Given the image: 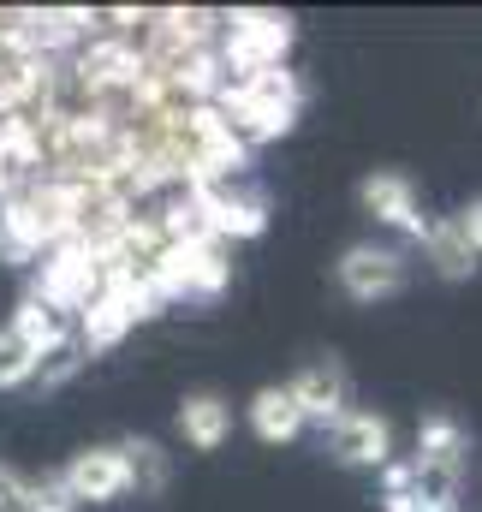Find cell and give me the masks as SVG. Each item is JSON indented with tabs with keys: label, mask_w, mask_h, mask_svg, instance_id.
<instances>
[{
	"label": "cell",
	"mask_w": 482,
	"mask_h": 512,
	"mask_svg": "<svg viewBox=\"0 0 482 512\" xmlns=\"http://www.w3.org/2000/svg\"><path fill=\"white\" fill-rule=\"evenodd\" d=\"M215 108H221V120L233 126L244 149H256V143H274V137H286L298 126L304 84L286 66H268V72H250V78H227Z\"/></svg>",
	"instance_id": "1"
},
{
	"label": "cell",
	"mask_w": 482,
	"mask_h": 512,
	"mask_svg": "<svg viewBox=\"0 0 482 512\" xmlns=\"http://www.w3.org/2000/svg\"><path fill=\"white\" fill-rule=\"evenodd\" d=\"M286 48H292V18H280V12H233V18H221V36H215L227 78H250V72L280 66Z\"/></svg>",
	"instance_id": "2"
},
{
	"label": "cell",
	"mask_w": 482,
	"mask_h": 512,
	"mask_svg": "<svg viewBox=\"0 0 482 512\" xmlns=\"http://www.w3.org/2000/svg\"><path fill=\"white\" fill-rule=\"evenodd\" d=\"M185 197L209 215L215 239H256L268 227V197L244 185V173H203L185 185Z\"/></svg>",
	"instance_id": "3"
},
{
	"label": "cell",
	"mask_w": 482,
	"mask_h": 512,
	"mask_svg": "<svg viewBox=\"0 0 482 512\" xmlns=\"http://www.w3.org/2000/svg\"><path fill=\"white\" fill-rule=\"evenodd\" d=\"M161 298H221L233 280V262L221 256V245H161V256L149 262Z\"/></svg>",
	"instance_id": "4"
},
{
	"label": "cell",
	"mask_w": 482,
	"mask_h": 512,
	"mask_svg": "<svg viewBox=\"0 0 482 512\" xmlns=\"http://www.w3.org/2000/svg\"><path fill=\"white\" fill-rule=\"evenodd\" d=\"M42 304H54L60 316L66 310H84L96 292H102V262L90 251H78V245H54V251L42 256V280L30 286Z\"/></svg>",
	"instance_id": "5"
},
{
	"label": "cell",
	"mask_w": 482,
	"mask_h": 512,
	"mask_svg": "<svg viewBox=\"0 0 482 512\" xmlns=\"http://www.w3.org/2000/svg\"><path fill=\"white\" fill-rule=\"evenodd\" d=\"M405 280H411L405 256L387 251V245H352V251L340 256V286H346V298H358V304L399 298V292H405Z\"/></svg>",
	"instance_id": "6"
},
{
	"label": "cell",
	"mask_w": 482,
	"mask_h": 512,
	"mask_svg": "<svg viewBox=\"0 0 482 512\" xmlns=\"http://www.w3.org/2000/svg\"><path fill=\"white\" fill-rule=\"evenodd\" d=\"M292 405L304 411V423H334V417H346L352 411V376H346V364L328 352V358H310L298 376H292Z\"/></svg>",
	"instance_id": "7"
},
{
	"label": "cell",
	"mask_w": 482,
	"mask_h": 512,
	"mask_svg": "<svg viewBox=\"0 0 482 512\" xmlns=\"http://www.w3.org/2000/svg\"><path fill=\"white\" fill-rule=\"evenodd\" d=\"M328 453L340 459V465H393V429H387V417H375V411H346V417H334L328 423Z\"/></svg>",
	"instance_id": "8"
},
{
	"label": "cell",
	"mask_w": 482,
	"mask_h": 512,
	"mask_svg": "<svg viewBox=\"0 0 482 512\" xmlns=\"http://www.w3.org/2000/svg\"><path fill=\"white\" fill-rule=\"evenodd\" d=\"M60 483H66V495L84 507H102V501H120L125 495V465H120V447H84V453H72V465L60 471Z\"/></svg>",
	"instance_id": "9"
},
{
	"label": "cell",
	"mask_w": 482,
	"mask_h": 512,
	"mask_svg": "<svg viewBox=\"0 0 482 512\" xmlns=\"http://www.w3.org/2000/svg\"><path fill=\"white\" fill-rule=\"evenodd\" d=\"M363 209L381 221V227H399V233H423V215H417V185L405 179V173H369L358 185Z\"/></svg>",
	"instance_id": "10"
},
{
	"label": "cell",
	"mask_w": 482,
	"mask_h": 512,
	"mask_svg": "<svg viewBox=\"0 0 482 512\" xmlns=\"http://www.w3.org/2000/svg\"><path fill=\"white\" fill-rule=\"evenodd\" d=\"M12 334H18V340H24V346L36 352V364L72 346V328H66V316H60L54 304H42L36 292H24V304L12 310Z\"/></svg>",
	"instance_id": "11"
},
{
	"label": "cell",
	"mask_w": 482,
	"mask_h": 512,
	"mask_svg": "<svg viewBox=\"0 0 482 512\" xmlns=\"http://www.w3.org/2000/svg\"><path fill=\"white\" fill-rule=\"evenodd\" d=\"M417 245L429 251V262H435L441 280H471V274H477V251H471V239L459 233V215H447V221H423Z\"/></svg>",
	"instance_id": "12"
},
{
	"label": "cell",
	"mask_w": 482,
	"mask_h": 512,
	"mask_svg": "<svg viewBox=\"0 0 482 512\" xmlns=\"http://www.w3.org/2000/svg\"><path fill=\"white\" fill-rule=\"evenodd\" d=\"M179 429H185V441H191L197 453H215V447L233 435V405H227L221 393H191V399L179 405Z\"/></svg>",
	"instance_id": "13"
},
{
	"label": "cell",
	"mask_w": 482,
	"mask_h": 512,
	"mask_svg": "<svg viewBox=\"0 0 482 512\" xmlns=\"http://www.w3.org/2000/svg\"><path fill=\"white\" fill-rule=\"evenodd\" d=\"M48 233H42V221L30 215V203H24V191L18 197H6L0 203V256L6 262H36V256H48Z\"/></svg>",
	"instance_id": "14"
},
{
	"label": "cell",
	"mask_w": 482,
	"mask_h": 512,
	"mask_svg": "<svg viewBox=\"0 0 482 512\" xmlns=\"http://www.w3.org/2000/svg\"><path fill=\"white\" fill-rule=\"evenodd\" d=\"M120 465H125V489H137V495H167V483H173V459L149 435L120 441Z\"/></svg>",
	"instance_id": "15"
},
{
	"label": "cell",
	"mask_w": 482,
	"mask_h": 512,
	"mask_svg": "<svg viewBox=\"0 0 482 512\" xmlns=\"http://www.w3.org/2000/svg\"><path fill=\"white\" fill-rule=\"evenodd\" d=\"M250 429H256L268 447H286V441H298V435H304V411L292 405V393H286V387H262V393L250 399Z\"/></svg>",
	"instance_id": "16"
},
{
	"label": "cell",
	"mask_w": 482,
	"mask_h": 512,
	"mask_svg": "<svg viewBox=\"0 0 482 512\" xmlns=\"http://www.w3.org/2000/svg\"><path fill=\"white\" fill-rule=\"evenodd\" d=\"M78 316H84V352H114L125 334L137 328V316L125 310V298H114V292H96Z\"/></svg>",
	"instance_id": "17"
},
{
	"label": "cell",
	"mask_w": 482,
	"mask_h": 512,
	"mask_svg": "<svg viewBox=\"0 0 482 512\" xmlns=\"http://www.w3.org/2000/svg\"><path fill=\"white\" fill-rule=\"evenodd\" d=\"M459 489H465V465L411 459V501H423L435 512H459Z\"/></svg>",
	"instance_id": "18"
},
{
	"label": "cell",
	"mask_w": 482,
	"mask_h": 512,
	"mask_svg": "<svg viewBox=\"0 0 482 512\" xmlns=\"http://www.w3.org/2000/svg\"><path fill=\"white\" fill-rule=\"evenodd\" d=\"M471 453V435L453 411H429L423 429H417V459H435V465H465Z\"/></svg>",
	"instance_id": "19"
},
{
	"label": "cell",
	"mask_w": 482,
	"mask_h": 512,
	"mask_svg": "<svg viewBox=\"0 0 482 512\" xmlns=\"http://www.w3.org/2000/svg\"><path fill=\"white\" fill-rule=\"evenodd\" d=\"M36 352L12 334V328H0V387H24V382H36Z\"/></svg>",
	"instance_id": "20"
},
{
	"label": "cell",
	"mask_w": 482,
	"mask_h": 512,
	"mask_svg": "<svg viewBox=\"0 0 482 512\" xmlns=\"http://www.w3.org/2000/svg\"><path fill=\"white\" fill-rule=\"evenodd\" d=\"M24 512H78V501L66 495L60 477H36V483H24Z\"/></svg>",
	"instance_id": "21"
},
{
	"label": "cell",
	"mask_w": 482,
	"mask_h": 512,
	"mask_svg": "<svg viewBox=\"0 0 482 512\" xmlns=\"http://www.w3.org/2000/svg\"><path fill=\"white\" fill-rule=\"evenodd\" d=\"M0 512H24V477L12 465H0Z\"/></svg>",
	"instance_id": "22"
},
{
	"label": "cell",
	"mask_w": 482,
	"mask_h": 512,
	"mask_svg": "<svg viewBox=\"0 0 482 512\" xmlns=\"http://www.w3.org/2000/svg\"><path fill=\"white\" fill-rule=\"evenodd\" d=\"M459 233H465V239H471V251L482 256V197H471V203H465V215H459Z\"/></svg>",
	"instance_id": "23"
},
{
	"label": "cell",
	"mask_w": 482,
	"mask_h": 512,
	"mask_svg": "<svg viewBox=\"0 0 482 512\" xmlns=\"http://www.w3.org/2000/svg\"><path fill=\"white\" fill-rule=\"evenodd\" d=\"M387 512H435V507H423V501H411V495H399V501H387Z\"/></svg>",
	"instance_id": "24"
}]
</instances>
